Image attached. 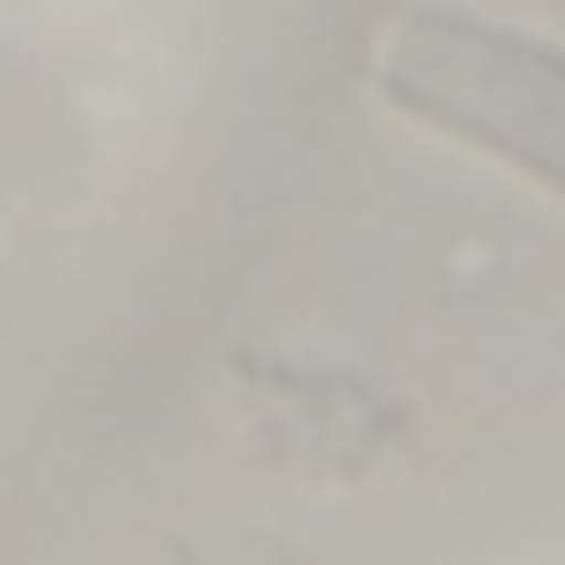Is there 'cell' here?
I'll list each match as a JSON object with an SVG mask.
<instances>
[{
	"mask_svg": "<svg viewBox=\"0 0 565 565\" xmlns=\"http://www.w3.org/2000/svg\"><path fill=\"white\" fill-rule=\"evenodd\" d=\"M371 88L424 132L547 185L565 203V44L459 0H406L371 35Z\"/></svg>",
	"mask_w": 565,
	"mask_h": 565,
	"instance_id": "1",
	"label": "cell"
}]
</instances>
